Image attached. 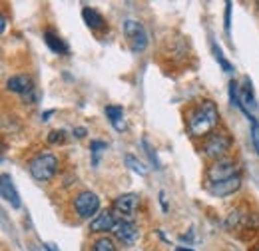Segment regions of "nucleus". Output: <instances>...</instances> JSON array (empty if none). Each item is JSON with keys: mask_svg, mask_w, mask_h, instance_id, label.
<instances>
[{"mask_svg": "<svg viewBox=\"0 0 259 251\" xmlns=\"http://www.w3.org/2000/svg\"><path fill=\"white\" fill-rule=\"evenodd\" d=\"M188 134L192 138H207L220 128V110L211 100H201L188 112Z\"/></svg>", "mask_w": 259, "mask_h": 251, "instance_id": "1", "label": "nucleus"}, {"mask_svg": "<svg viewBox=\"0 0 259 251\" xmlns=\"http://www.w3.org/2000/svg\"><path fill=\"white\" fill-rule=\"evenodd\" d=\"M231 146H233L231 134H227L226 130H220V128H218V130L211 132L207 138H203L201 152H203L205 157H209L211 161H215V159H224V157L229 154Z\"/></svg>", "mask_w": 259, "mask_h": 251, "instance_id": "2", "label": "nucleus"}, {"mask_svg": "<svg viewBox=\"0 0 259 251\" xmlns=\"http://www.w3.org/2000/svg\"><path fill=\"white\" fill-rule=\"evenodd\" d=\"M58 157L52 152H42L28 161V172L36 182H48L58 174Z\"/></svg>", "mask_w": 259, "mask_h": 251, "instance_id": "3", "label": "nucleus"}, {"mask_svg": "<svg viewBox=\"0 0 259 251\" xmlns=\"http://www.w3.org/2000/svg\"><path fill=\"white\" fill-rule=\"evenodd\" d=\"M72 205H74V212L80 220H90V218L94 220V216L100 214V197L90 189L76 193L72 199Z\"/></svg>", "mask_w": 259, "mask_h": 251, "instance_id": "4", "label": "nucleus"}, {"mask_svg": "<svg viewBox=\"0 0 259 251\" xmlns=\"http://www.w3.org/2000/svg\"><path fill=\"white\" fill-rule=\"evenodd\" d=\"M239 172H237V163L233 157H224V159H215L207 165L205 170V178H207V184H220V182H226L235 178Z\"/></svg>", "mask_w": 259, "mask_h": 251, "instance_id": "5", "label": "nucleus"}, {"mask_svg": "<svg viewBox=\"0 0 259 251\" xmlns=\"http://www.w3.org/2000/svg\"><path fill=\"white\" fill-rule=\"evenodd\" d=\"M124 36H126V40L130 42V48L136 54H140V52H144L148 48V32H146L142 22H138V20H126L124 22Z\"/></svg>", "mask_w": 259, "mask_h": 251, "instance_id": "6", "label": "nucleus"}, {"mask_svg": "<svg viewBox=\"0 0 259 251\" xmlns=\"http://www.w3.org/2000/svg\"><path fill=\"white\" fill-rule=\"evenodd\" d=\"M140 205V195L138 193H122L114 199V205H112V212L118 220L122 221H132L134 220V214Z\"/></svg>", "mask_w": 259, "mask_h": 251, "instance_id": "7", "label": "nucleus"}, {"mask_svg": "<svg viewBox=\"0 0 259 251\" xmlns=\"http://www.w3.org/2000/svg\"><path fill=\"white\" fill-rule=\"evenodd\" d=\"M227 229H255L259 227V216L245 207H235L226 220Z\"/></svg>", "mask_w": 259, "mask_h": 251, "instance_id": "8", "label": "nucleus"}, {"mask_svg": "<svg viewBox=\"0 0 259 251\" xmlns=\"http://www.w3.org/2000/svg\"><path fill=\"white\" fill-rule=\"evenodd\" d=\"M6 90L12 92V94H32L34 92V82L30 74H16V76H10L6 80Z\"/></svg>", "mask_w": 259, "mask_h": 251, "instance_id": "9", "label": "nucleus"}, {"mask_svg": "<svg viewBox=\"0 0 259 251\" xmlns=\"http://www.w3.org/2000/svg\"><path fill=\"white\" fill-rule=\"evenodd\" d=\"M112 231H114V237H116V239H120L122 243H128V245L136 243L138 237H140V229H138V225H136L134 221L118 220L116 227H114Z\"/></svg>", "mask_w": 259, "mask_h": 251, "instance_id": "10", "label": "nucleus"}, {"mask_svg": "<svg viewBox=\"0 0 259 251\" xmlns=\"http://www.w3.org/2000/svg\"><path fill=\"white\" fill-rule=\"evenodd\" d=\"M116 223L118 221H116V216L112 210H102L96 218L90 221V231L92 233H106V231L114 229Z\"/></svg>", "mask_w": 259, "mask_h": 251, "instance_id": "11", "label": "nucleus"}, {"mask_svg": "<svg viewBox=\"0 0 259 251\" xmlns=\"http://www.w3.org/2000/svg\"><path fill=\"white\" fill-rule=\"evenodd\" d=\"M239 188H241V174H237L231 180L220 182V184H207V191L211 195H215V197H227V195L235 193Z\"/></svg>", "mask_w": 259, "mask_h": 251, "instance_id": "12", "label": "nucleus"}, {"mask_svg": "<svg viewBox=\"0 0 259 251\" xmlns=\"http://www.w3.org/2000/svg\"><path fill=\"white\" fill-rule=\"evenodd\" d=\"M82 18H84L86 26H88L92 32H100V30H106V28H108V22H106V18L102 16V12L96 10V8H92V6L82 8Z\"/></svg>", "mask_w": 259, "mask_h": 251, "instance_id": "13", "label": "nucleus"}, {"mask_svg": "<svg viewBox=\"0 0 259 251\" xmlns=\"http://www.w3.org/2000/svg\"><path fill=\"white\" fill-rule=\"evenodd\" d=\"M0 189H2V199L4 201H8L14 210H18L22 203H20V195H18V191L14 188V184H12V178L8 176V174H2V178H0Z\"/></svg>", "mask_w": 259, "mask_h": 251, "instance_id": "14", "label": "nucleus"}, {"mask_svg": "<svg viewBox=\"0 0 259 251\" xmlns=\"http://www.w3.org/2000/svg\"><path fill=\"white\" fill-rule=\"evenodd\" d=\"M44 42H46V46H48V48H50L54 54H60V56L70 54L68 44H66L64 40H62L58 34H54V32H50V30L44 32Z\"/></svg>", "mask_w": 259, "mask_h": 251, "instance_id": "15", "label": "nucleus"}, {"mask_svg": "<svg viewBox=\"0 0 259 251\" xmlns=\"http://www.w3.org/2000/svg\"><path fill=\"white\" fill-rule=\"evenodd\" d=\"M104 114H106V118L110 120V124L114 126L118 132L126 130V124H124V108L122 106H106L104 108Z\"/></svg>", "mask_w": 259, "mask_h": 251, "instance_id": "16", "label": "nucleus"}, {"mask_svg": "<svg viewBox=\"0 0 259 251\" xmlns=\"http://www.w3.org/2000/svg\"><path fill=\"white\" fill-rule=\"evenodd\" d=\"M241 104L245 110H255L257 108V102H255V96H253V90H251V82L245 78L243 80V88H241Z\"/></svg>", "mask_w": 259, "mask_h": 251, "instance_id": "17", "label": "nucleus"}, {"mask_svg": "<svg viewBox=\"0 0 259 251\" xmlns=\"http://www.w3.org/2000/svg\"><path fill=\"white\" fill-rule=\"evenodd\" d=\"M211 50H213V56H215V60L220 62V66H222V70L224 72H227V74H231L233 72V66L227 62L226 54H224V50H222V46L215 42V40H211Z\"/></svg>", "mask_w": 259, "mask_h": 251, "instance_id": "18", "label": "nucleus"}, {"mask_svg": "<svg viewBox=\"0 0 259 251\" xmlns=\"http://www.w3.org/2000/svg\"><path fill=\"white\" fill-rule=\"evenodd\" d=\"M124 161H126V165H128L134 174H138V176H142V178L148 174L146 165H144V163H142L138 157L134 156V154H124Z\"/></svg>", "mask_w": 259, "mask_h": 251, "instance_id": "19", "label": "nucleus"}, {"mask_svg": "<svg viewBox=\"0 0 259 251\" xmlns=\"http://www.w3.org/2000/svg\"><path fill=\"white\" fill-rule=\"evenodd\" d=\"M90 251H116V243H114V239L102 235V237H98V239L92 241Z\"/></svg>", "mask_w": 259, "mask_h": 251, "instance_id": "20", "label": "nucleus"}, {"mask_svg": "<svg viewBox=\"0 0 259 251\" xmlns=\"http://www.w3.org/2000/svg\"><path fill=\"white\" fill-rule=\"evenodd\" d=\"M106 148H108L106 142H98V140H94V142L90 144V150H92V163H94V165L98 163V159H100V156H102V152H106Z\"/></svg>", "mask_w": 259, "mask_h": 251, "instance_id": "21", "label": "nucleus"}, {"mask_svg": "<svg viewBox=\"0 0 259 251\" xmlns=\"http://www.w3.org/2000/svg\"><path fill=\"white\" fill-rule=\"evenodd\" d=\"M64 140H66V132H64V130H52V132L48 134V138H46V142H48L50 146L62 144Z\"/></svg>", "mask_w": 259, "mask_h": 251, "instance_id": "22", "label": "nucleus"}, {"mask_svg": "<svg viewBox=\"0 0 259 251\" xmlns=\"http://www.w3.org/2000/svg\"><path fill=\"white\" fill-rule=\"evenodd\" d=\"M142 146L146 148V152H148V157H150V159H152V161H154V163H156V165L160 168V161H158V154H156V150H154V148L150 146V142H148L146 138L142 140Z\"/></svg>", "mask_w": 259, "mask_h": 251, "instance_id": "23", "label": "nucleus"}, {"mask_svg": "<svg viewBox=\"0 0 259 251\" xmlns=\"http://www.w3.org/2000/svg\"><path fill=\"white\" fill-rule=\"evenodd\" d=\"M251 142H253V148L259 156V122H253L251 124Z\"/></svg>", "mask_w": 259, "mask_h": 251, "instance_id": "24", "label": "nucleus"}, {"mask_svg": "<svg viewBox=\"0 0 259 251\" xmlns=\"http://www.w3.org/2000/svg\"><path fill=\"white\" fill-rule=\"evenodd\" d=\"M231 2H226V32L231 30Z\"/></svg>", "mask_w": 259, "mask_h": 251, "instance_id": "25", "label": "nucleus"}, {"mask_svg": "<svg viewBox=\"0 0 259 251\" xmlns=\"http://www.w3.org/2000/svg\"><path fill=\"white\" fill-rule=\"evenodd\" d=\"M44 249L46 251H60V247L56 243H44Z\"/></svg>", "mask_w": 259, "mask_h": 251, "instance_id": "26", "label": "nucleus"}, {"mask_svg": "<svg viewBox=\"0 0 259 251\" xmlns=\"http://www.w3.org/2000/svg\"><path fill=\"white\" fill-rule=\"evenodd\" d=\"M74 136L84 138V136H86V128H76V130H74Z\"/></svg>", "mask_w": 259, "mask_h": 251, "instance_id": "27", "label": "nucleus"}, {"mask_svg": "<svg viewBox=\"0 0 259 251\" xmlns=\"http://www.w3.org/2000/svg\"><path fill=\"white\" fill-rule=\"evenodd\" d=\"M0 30L6 32V16H2V18H0Z\"/></svg>", "mask_w": 259, "mask_h": 251, "instance_id": "28", "label": "nucleus"}, {"mask_svg": "<svg viewBox=\"0 0 259 251\" xmlns=\"http://www.w3.org/2000/svg\"><path fill=\"white\" fill-rule=\"evenodd\" d=\"M160 201H162V210H163V212H167V205H165V195H163V193H160Z\"/></svg>", "mask_w": 259, "mask_h": 251, "instance_id": "29", "label": "nucleus"}, {"mask_svg": "<svg viewBox=\"0 0 259 251\" xmlns=\"http://www.w3.org/2000/svg\"><path fill=\"white\" fill-rule=\"evenodd\" d=\"M178 251H194V249H184V247H180Z\"/></svg>", "mask_w": 259, "mask_h": 251, "instance_id": "30", "label": "nucleus"}, {"mask_svg": "<svg viewBox=\"0 0 259 251\" xmlns=\"http://www.w3.org/2000/svg\"><path fill=\"white\" fill-rule=\"evenodd\" d=\"M257 8H259V2H257Z\"/></svg>", "mask_w": 259, "mask_h": 251, "instance_id": "31", "label": "nucleus"}]
</instances>
